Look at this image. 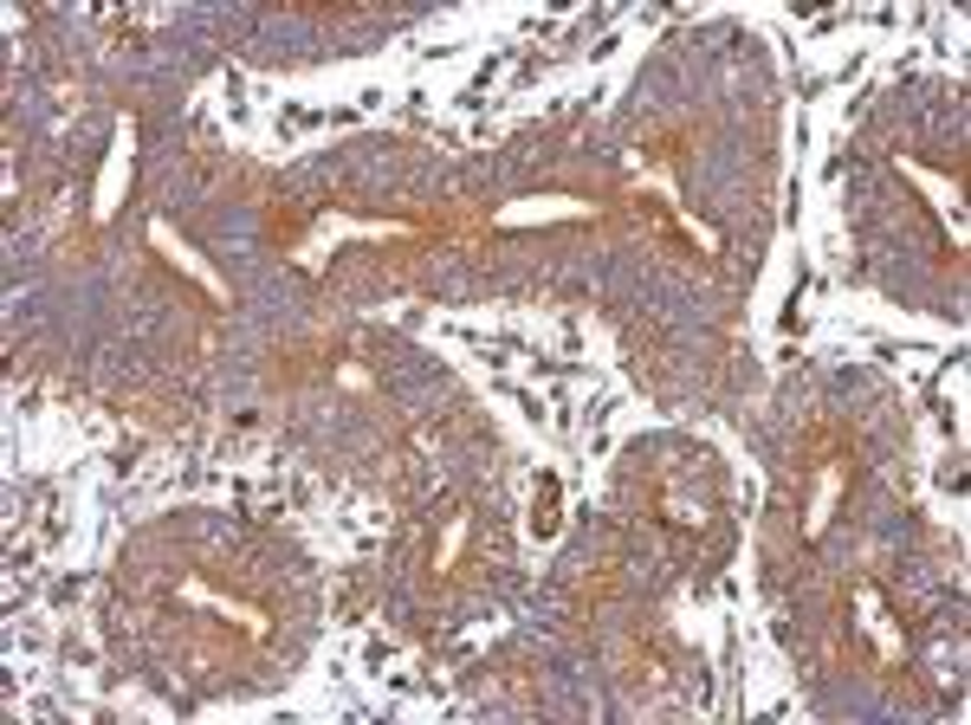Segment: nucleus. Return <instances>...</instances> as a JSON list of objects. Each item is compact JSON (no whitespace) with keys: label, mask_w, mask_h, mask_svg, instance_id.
Masks as SVG:
<instances>
[{"label":"nucleus","mask_w":971,"mask_h":725,"mask_svg":"<svg viewBox=\"0 0 971 725\" xmlns=\"http://www.w3.org/2000/svg\"><path fill=\"white\" fill-rule=\"evenodd\" d=\"M590 208L583 201H563V194H551V201H519V208H499V228H524V221H583Z\"/></svg>","instance_id":"nucleus-1"},{"label":"nucleus","mask_w":971,"mask_h":725,"mask_svg":"<svg viewBox=\"0 0 971 725\" xmlns=\"http://www.w3.org/2000/svg\"><path fill=\"white\" fill-rule=\"evenodd\" d=\"M130 175V123L117 130V150H111V162H104V189H98V214H111L117 208V182Z\"/></svg>","instance_id":"nucleus-2"},{"label":"nucleus","mask_w":971,"mask_h":725,"mask_svg":"<svg viewBox=\"0 0 971 725\" xmlns=\"http://www.w3.org/2000/svg\"><path fill=\"white\" fill-rule=\"evenodd\" d=\"M150 240H156V246H162V253H176V260H182V266H188V272H194V279H201V285H208V292H227L221 279H214V272L201 266V260H194V253H188L182 240H176V233L162 228V221H156V228H150Z\"/></svg>","instance_id":"nucleus-3"}]
</instances>
